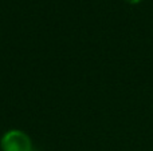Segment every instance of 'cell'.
I'll return each instance as SVG.
<instances>
[{
	"label": "cell",
	"instance_id": "1",
	"mask_svg": "<svg viewBox=\"0 0 153 151\" xmlns=\"http://www.w3.org/2000/svg\"><path fill=\"white\" fill-rule=\"evenodd\" d=\"M1 151H34V144L28 134L22 130H10L0 139Z\"/></svg>",
	"mask_w": 153,
	"mask_h": 151
},
{
	"label": "cell",
	"instance_id": "2",
	"mask_svg": "<svg viewBox=\"0 0 153 151\" xmlns=\"http://www.w3.org/2000/svg\"><path fill=\"white\" fill-rule=\"evenodd\" d=\"M125 1H128L129 4H137V3H140L141 0H125Z\"/></svg>",
	"mask_w": 153,
	"mask_h": 151
}]
</instances>
